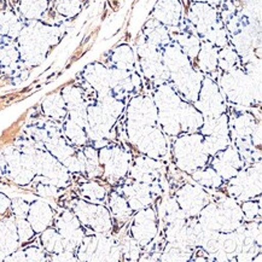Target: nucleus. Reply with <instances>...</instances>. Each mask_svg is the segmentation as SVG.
<instances>
[{"instance_id":"f257e3e1","label":"nucleus","mask_w":262,"mask_h":262,"mask_svg":"<svg viewBox=\"0 0 262 262\" xmlns=\"http://www.w3.org/2000/svg\"><path fill=\"white\" fill-rule=\"evenodd\" d=\"M163 63L169 74L168 83L186 102H196L203 75L191 63V59L173 41L161 49Z\"/></svg>"},{"instance_id":"f03ea898","label":"nucleus","mask_w":262,"mask_h":262,"mask_svg":"<svg viewBox=\"0 0 262 262\" xmlns=\"http://www.w3.org/2000/svg\"><path fill=\"white\" fill-rule=\"evenodd\" d=\"M59 39L60 29L57 27L40 21H29L23 26L17 38L19 57L27 64L38 66Z\"/></svg>"},{"instance_id":"7ed1b4c3","label":"nucleus","mask_w":262,"mask_h":262,"mask_svg":"<svg viewBox=\"0 0 262 262\" xmlns=\"http://www.w3.org/2000/svg\"><path fill=\"white\" fill-rule=\"evenodd\" d=\"M228 102L242 107H249L260 102L261 85L256 83L241 66L223 73L217 83Z\"/></svg>"},{"instance_id":"20e7f679","label":"nucleus","mask_w":262,"mask_h":262,"mask_svg":"<svg viewBox=\"0 0 262 262\" xmlns=\"http://www.w3.org/2000/svg\"><path fill=\"white\" fill-rule=\"evenodd\" d=\"M152 99L157 109L159 127L162 132L169 137L181 134L179 117L185 99L168 82L157 85Z\"/></svg>"},{"instance_id":"39448f33","label":"nucleus","mask_w":262,"mask_h":262,"mask_svg":"<svg viewBox=\"0 0 262 262\" xmlns=\"http://www.w3.org/2000/svg\"><path fill=\"white\" fill-rule=\"evenodd\" d=\"M198 223L208 230L216 232H232L243 223L241 207L234 200H223L217 203L207 204L198 214Z\"/></svg>"},{"instance_id":"423d86ee","label":"nucleus","mask_w":262,"mask_h":262,"mask_svg":"<svg viewBox=\"0 0 262 262\" xmlns=\"http://www.w3.org/2000/svg\"><path fill=\"white\" fill-rule=\"evenodd\" d=\"M178 167L187 173L202 169L209 162V155L203 146L201 133H181L178 136L173 147Z\"/></svg>"},{"instance_id":"0eeeda50","label":"nucleus","mask_w":262,"mask_h":262,"mask_svg":"<svg viewBox=\"0 0 262 262\" xmlns=\"http://www.w3.org/2000/svg\"><path fill=\"white\" fill-rule=\"evenodd\" d=\"M127 133L130 143L136 140L146 130L159 126L157 109L154 99L149 96L138 95L129 100L127 106Z\"/></svg>"},{"instance_id":"6e6552de","label":"nucleus","mask_w":262,"mask_h":262,"mask_svg":"<svg viewBox=\"0 0 262 262\" xmlns=\"http://www.w3.org/2000/svg\"><path fill=\"white\" fill-rule=\"evenodd\" d=\"M35 146L32 144H23L17 147H8L4 151V159L6 164V172L10 179L18 185H28L32 183L36 176L35 162L33 157V151Z\"/></svg>"},{"instance_id":"1a4fd4ad","label":"nucleus","mask_w":262,"mask_h":262,"mask_svg":"<svg viewBox=\"0 0 262 262\" xmlns=\"http://www.w3.org/2000/svg\"><path fill=\"white\" fill-rule=\"evenodd\" d=\"M75 254L80 261L122 260L119 241L102 233L83 237Z\"/></svg>"},{"instance_id":"9d476101","label":"nucleus","mask_w":262,"mask_h":262,"mask_svg":"<svg viewBox=\"0 0 262 262\" xmlns=\"http://www.w3.org/2000/svg\"><path fill=\"white\" fill-rule=\"evenodd\" d=\"M203 136V146L210 157L230 146L231 136L226 113L216 117H204L203 125L198 130Z\"/></svg>"},{"instance_id":"9b49d317","label":"nucleus","mask_w":262,"mask_h":262,"mask_svg":"<svg viewBox=\"0 0 262 262\" xmlns=\"http://www.w3.org/2000/svg\"><path fill=\"white\" fill-rule=\"evenodd\" d=\"M139 68L143 75L147 80H151L157 85L168 82L169 74L163 63L162 52L160 49L155 48L151 43L146 42L143 38L139 39L137 43V55Z\"/></svg>"},{"instance_id":"f8f14e48","label":"nucleus","mask_w":262,"mask_h":262,"mask_svg":"<svg viewBox=\"0 0 262 262\" xmlns=\"http://www.w3.org/2000/svg\"><path fill=\"white\" fill-rule=\"evenodd\" d=\"M73 211L80 223L91 228L93 232L107 234L112 231V214L102 204L76 201L73 204Z\"/></svg>"},{"instance_id":"ddd939ff","label":"nucleus","mask_w":262,"mask_h":262,"mask_svg":"<svg viewBox=\"0 0 262 262\" xmlns=\"http://www.w3.org/2000/svg\"><path fill=\"white\" fill-rule=\"evenodd\" d=\"M227 192L233 200L248 201L261 193V163H254L248 169H241L230 179Z\"/></svg>"},{"instance_id":"4468645a","label":"nucleus","mask_w":262,"mask_h":262,"mask_svg":"<svg viewBox=\"0 0 262 262\" xmlns=\"http://www.w3.org/2000/svg\"><path fill=\"white\" fill-rule=\"evenodd\" d=\"M193 105L204 117H216L226 113V99L217 82L210 76H203L200 93Z\"/></svg>"},{"instance_id":"2eb2a0df","label":"nucleus","mask_w":262,"mask_h":262,"mask_svg":"<svg viewBox=\"0 0 262 262\" xmlns=\"http://www.w3.org/2000/svg\"><path fill=\"white\" fill-rule=\"evenodd\" d=\"M98 156L104 177L110 181L119 180L128 173L132 155L122 147L105 145L98 151Z\"/></svg>"},{"instance_id":"dca6fc26","label":"nucleus","mask_w":262,"mask_h":262,"mask_svg":"<svg viewBox=\"0 0 262 262\" xmlns=\"http://www.w3.org/2000/svg\"><path fill=\"white\" fill-rule=\"evenodd\" d=\"M36 176H41L55 186H63L69 181V170L48 150L35 147L33 151Z\"/></svg>"},{"instance_id":"f3484780","label":"nucleus","mask_w":262,"mask_h":262,"mask_svg":"<svg viewBox=\"0 0 262 262\" xmlns=\"http://www.w3.org/2000/svg\"><path fill=\"white\" fill-rule=\"evenodd\" d=\"M186 17L190 25L196 30L194 33L200 38H202L206 33L214 29L215 27L223 25L217 9L213 5L204 4V3L191 2L186 11Z\"/></svg>"},{"instance_id":"a211bd4d","label":"nucleus","mask_w":262,"mask_h":262,"mask_svg":"<svg viewBox=\"0 0 262 262\" xmlns=\"http://www.w3.org/2000/svg\"><path fill=\"white\" fill-rule=\"evenodd\" d=\"M116 121L115 117L109 115L98 103L91 104L87 106V136L95 142H103L112 136Z\"/></svg>"},{"instance_id":"6ab92c4d","label":"nucleus","mask_w":262,"mask_h":262,"mask_svg":"<svg viewBox=\"0 0 262 262\" xmlns=\"http://www.w3.org/2000/svg\"><path fill=\"white\" fill-rule=\"evenodd\" d=\"M157 231H159V227H157L155 210L149 207L138 210L130 225V237L140 247H146L156 237Z\"/></svg>"},{"instance_id":"aec40b11","label":"nucleus","mask_w":262,"mask_h":262,"mask_svg":"<svg viewBox=\"0 0 262 262\" xmlns=\"http://www.w3.org/2000/svg\"><path fill=\"white\" fill-rule=\"evenodd\" d=\"M56 230L62 237L64 243V249L67 251L75 253L78 247L81 243L82 238L85 237L83 230L75 214L70 211H63L56 219Z\"/></svg>"},{"instance_id":"412c9836","label":"nucleus","mask_w":262,"mask_h":262,"mask_svg":"<svg viewBox=\"0 0 262 262\" xmlns=\"http://www.w3.org/2000/svg\"><path fill=\"white\" fill-rule=\"evenodd\" d=\"M176 200L187 217H196L209 202L207 192L196 185H185L177 192Z\"/></svg>"},{"instance_id":"4be33fe9","label":"nucleus","mask_w":262,"mask_h":262,"mask_svg":"<svg viewBox=\"0 0 262 262\" xmlns=\"http://www.w3.org/2000/svg\"><path fill=\"white\" fill-rule=\"evenodd\" d=\"M143 155L160 160L168 154V142L166 134L159 126L152 127L142 134L134 143Z\"/></svg>"},{"instance_id":"5701e85b","label":"nucleus","mask_w":262,"mask_h":262,"mask_svg":"<svg viewBox=\"0 0 262 262\" xmlns=\"http://www.w3.org/2000/svg\"><path fill=\"white\" fill-rule=\"evenodd\" d=\"M110 93L116 98L122 99L142 86V81L138 74L128 70L109 68Z\"/></svg>"},{"instance_id":"b1692460","label":"nucleus","mask_w":262,"mask_h":262,"mask_svg":"<svg viewBox=\"0 0 262 262\" xmlns=\"http://www.w3.org/2000/svg\"><path fill=\"white\" fill-rule=\"evenodd\" d=\"M214 156L211 168L223 178V180H230L231 178L237 176V173L243 168L244 161L232 146L226 147Z\"/></svg>"},{"instance_id":"393cba45","label":"nucleus","mask_w":262,"mask_h":262,"mask_svg":"<svg viewBox=\"0 0 262 262\" xmlns=\"http://www.w3.org/2000/svg\"><path fill=\"white\" fill-rule=\"evenodd\" d=\"M60 95L64 100L67 110H68V117L70 120L75 121L76 123L85 127L87 125V103L83 98L82 91L79 87L68 86L62 90Z\"/></svg>"},{"instance_id":"a878e982","label":"nucleus","mask_w":262,"mask_h":262,"mask_svg":"<svg viewBox=\"0 0 262 262\" xmlns=\"http://www.w3.org/2000/svg\"><path fill=\"white\" fill-rule=\"evenodd\" d=\"M183 4L180 0H157L151 17L167 28H177L183 18Z\"/></svg>"},{"instance_id":"bb28decb","label":"nucleus","mask_w":262,"mask_h":262,"mask_svg":"<svg viewBox=\"0 0 262 262\" xmlns=\"http://www.w3.org/2000/svg\"><path fill=\"white\" fill-rule=\"evenodd\" d=\"M161 168H162V164L160 163L159 160L144 155L138 157L134 163L130 164L128 173L134 181L151 185L160 177Z\"/></svg>"},{"instance_id":"cd10ccee","label":"nucleus","mask_w":262,"mask_h":262,"mask_svg":"<svg viewBox=\"0 0 262 262\" xmlns=\"http://www.w3.org/2000/svg\"><path fill=\"white\" fill-rule=\"evenodd\" d=\"M122 196L127 200L130 209L138 211L149 207L152 202V189L149 184L134 181L123 186Z\"/></svg>"},{"instance_id":"c85d7f7f","label":"nucleus","mask_w":262,"mask_h":262,"mask_svg":"<svg viewBox=\"0 0 262 262\" xmlns=\"http://www.w3.org/2000/svg\"><path fill=\"white\" fill-rule=\"evenodd\" d=\"M82 76L85 81L96 91L97 96L103 97L110 93L109 68L98 62L91 63L83 69Z\"/></svg>"},{"instance_id":"c756f323","label":"nucleus","mask_w":262,"mask_h":262,"mask_svg":"<svg viewBox=\"0 0 262 262\" xmlns=\"http://www.w3.org/2000/svg\"><path fill=\"white\" fill-rule=\"evenodd\" d=\"M260 125L256 117L250 113H242L233 116L232 119L228 117V126H230V136L232 140H250L254 130Z\"/></svg>"},{"instance_id":"7c9ffc66","label":"nucleus","mask_w":262,"mask_h":262,"mask_svg":"<svg viewBox=\"0 0 262 262\" xmlns=\"http://www.w3.org/2000/svg\"><path fill=\"white\" fill-rule=\"evenodd\" d=\"M53 217H55V214H53L51 206L43 201H35L29 206L27 220L29 221L34 233H41L43 230L50 227Z\"/></svg>"},{"instance_id":"2f4dec72","label":"nucleus","mask_w":262,"mask_h":262,"mask_svg":"<svg viewBox=\"0 0 262 262\" xmlns=\"http://www.w3.org/2000/svg\"><path fill=\"white\" fill-rule=\"evenodd\" d=\"M19 244L15 220L0 221V260H5L9 255L17 250Z\"/></svg>"},{"instance_id":"473e14b6","label":"nucleus","mask_w":262,"mask_h":262,"mask_svg":"<svg viewBox=\"0 0 262 262\" xmlns=\"http://www.w3.org/2000/svg\"><path fill=\"white\" fill-rule=\"evenodd\" d=\"M142 38L146 42L151 43V45L160 50L168 45L169 42H172L170 32L168 30L167 27L152 17L147 19L145 25H144Z\"/></svg>"},{"instance_id":"72a5a7b5","label":"nucleus","mask_w":262,"mask_h":262,"mask_svg":"<svg viewBox=\"0 0 262 262\" xmlns=\"http://www.w3.org/2000/svg\"><path fill=\"white\" fill-rule=\"evenodd\" d=\"M217 51L219 49L215 48L213 43L202 39L200 51L194 58L198 72L209 75L217 69Z\"/></svg>"},{"instance_id":"f704fd0d","label":"nucleus","mask_w":262,"mask_h":262,"mask_svg":"<svg viewBox=\"0 0 262 262\" xmlns=\"http://www.w3.org/2000/svg\"><path fill=\"white\" fill-rule=\"evenodd\" d=\"M170 39L174 43L179 46V49L192 60L196 58L201 48L202 39L194 33L181 30V32H170Z\"/></svg>"},{"instance_id":"c9c22d12","label":"nucleus","mask_w":262,"mask_h":262,"mask_svg":"<svg viewBox=\"0 0 262 262\" xmlns=\"http://www.w3.org/2000/svg\"><path fill=\"white\" fill-rule=\"evenodd\" d=\"M110 63H112L113 68L134 72L137 64L136 53L129 45L122 43L113 50L112 56H110Z\"/></svg>"},{"instance_id":"e433bc0d","label":"nucleus","mask_w":262,"mask_h":262,"mask_svg":"<svg viewBox=\"0 0 262 262\" xmlns=\"http://www.w3.org/2000/svg\"><path fill=\"white\" fill-rule=\"evenodd\" d=\"M41 109L43 115L52 121H64L68 117V110L60 93H52L45 98Z\"/></svg>"},{"instance_id":"4c0bfd02","label":"nucleus","mask_w":262,"mask_h":262,"mask_svg":"<svg viewBox=\"0 0 262 262\" xmlns=\"http://www.w3.org/2000/svg\"><path fill=\"white\" fill-rule=\"evenodd\" d=\"M17 15L11 11H0V35L9 39H17L23 28Z\"/></svg>"},{"instance_id":"58836bf2","label":"nucleus","mask_w":262,"mask_h":262,"mask_svg":"<svg viewBox=\"0 0 262 262\" xmlns=\"http://www.w3.org/2000/svg\"><path fill=\"white\" fill-rule=\"evenodd\" d=\"M62 133L63 137L67 139V142L75 146H85L87 140H89V136H87L85 127L76 123L75 121L70 120L69 117L64 120Z\"/></svg>"},{"instance_id":"ea45409f","label":"nucleus","mask_w":262,"mask_h":262,"mask_svg":"<svg viewBox=\"0 0 262 262\" xmlns=\"http://www.w3.org/2000/svg\"><path fill=\"white\" fill-rule=\"evenodd\" d=\"M109 211L110 214L115 217L116 220L121 221V223H125V221L129 220L130 216H132L133 210L130 209L128 206V202L122 194L113 192L109 196Z\"/></svg>"},{"instance_id":"a19ab883","label":"nucleus","mask_w":262,"mask_h":262,"mask_svg":"<svg viewBox=\"0 0 262 262\" xmlns=\"http://www.w3.org/2000/svg\"><path fill=\"white\" fill-rule=\"evenodd\" d=\"M48 9V0H19V12L28 21H39Z\"/></svg>"},{"instance_id":"79ce46f5","label":"nucleus","mask_w":262,"mask_h":262,"mask_svg":"<svg viewBox=\"0 0 262 262\" xmlns=\"http://www.w3.org/2000/svg\"><path fill=\"white\" fill-rule=\"evenodd\" d=\"M41 244L43 249L48 254L56 255L64 251V243H63L62 237L58 233L56 228L48 227L41 232V237H40Z\"/></svg>"},{"instance_id":"37998d69","label":"nucleus","mask_w":262,"mask_h":262,"mask_svg":"<svg viewBox=\"0 0 262 262\" xmlns=\"http://www.w3.org/2000/svg\"><path fill=\"white\" fill-rule=\"evenodd\" d=\"M192 247L180 243H167L160 260L162 261H189L192 256Z\"/></svg>"},{"instance_id":"c03bdc74","label":"nucleus","mask_w":262,"mask_h":262,"mask_svg":"<svg viewBox=\"0 0 262 262\" xmlns=\"http://www.w3.org/2000/svg\"><path fill=\"white\" fill-rule=\"evenodd\" d=\"M82 160L87 176L91 178L102 176L103 167L99 162L98 151H97L95 147L85 146V149L82 150Z\"/></svg>"},{"instance_id":"a18cd8bd","label":"nucleus","mask_w":262,"mask_h":262,"mask_svg":"<svg viewBox=\"0 0 262 262\" xmlns=\"http://www.w3.org/2000/svg\"><path fill=\"white\" fill-rule=\"evenodd\" d=\"M239 60L241 58L237 51L230 43L225 48L219 49V51H217V68L223 73L239 66Z\"/></svg>"},{"instance_id":"49530a36","label":"nucleus","mask_w":262,"mask_h":262,"mask_svg":"<svg viewBox=\"0 0 262 262\" xmlns=\"http://www.w3.org/2000/svg\"><path fill=\"white\" fill-rule=\"evenodd\" d=\"M193 180L201 186L209 187V189H214V187H220L223 185L224 180L219 174H217L213 168H202V169L194 170L192 174Z\"/></svg>"},{"instance_id":"de8ad7c7","label":"nucleus","mask_w":262,"mask_h":262,"mask_svg":"<svg viewBox=\"0 0 262 262\" xmlns=\"http://www.w3.org/2000/svg\"><path fill=\"white\" fill-rule=\"evenodd\" d=\"M21 60L17 46L12 43L0 45V68L13 69Z\"/></svg>"},{"instance_id":"09e8293b","label":"nucleus","mask_w":262,"mask_h":262,"mask_svg":"<svg viewBox=\"0 0 262 262\" xmlns=\"http://www.w3.org/2000/svg\"><path fill=\"white\" fill-rule=\"evenodd\" d=\"M97 103H98L109 115L115 117L116 120H119V117L122 115L123 110H125V103H123V100L116 98L115 96L112 95V93H107L105 96L99 97V98L97 99Z\"/></svg>"},{"instance_id":"8fccbe9b","label":"nucleus","mask_w":262,"mask_h":262,"mask_svg":"<svg viewBox=\"0 0 262 262\" xmlns=\"http://www.w3.org/2000/svg\"><path fill=\"white\" fill-rule=\"evenodd\" d=\"M161 213H162L164 223L168 225L176 223L178 220L187 219V216L184 214V211L181 210V208L179 207V204H178L176 198H167L163 202Z\"/></svg>"},{"instance_id":"3c124183","label":"nucleus","mask_w":262,"mask_h":262,"mask_svg":"<svg viewBox=\"0 0 262 262\" xmlns=\"http://www.w3.org/2000/svg\"><path fill=\"white\" fill-rule=\"evenodd\" d=\"M80 193L83 198L93 203H102L106 198V190L97 183H87L80 187Z\"/></svg>"},{"instance_id":"603ef678","label":"nucleus","mask_w":262,"mask_h":262,"mask_svg":"<svg viewBox=\"0 0 262 262\" xmlns=\"http://www.w3.org/2000/svg\"><path fill=\"white\" fill-rule=\"evenodd\" d=\"M201 39L207 40V41L213 43L215 48L217 49L225 48V46H227L228 43H230V36H228V33L226 28H225L224 23L223 25L215 27L214 29L209 30V32L206 33Z\"/></svg>"},{"instance_id":"864d4df0","label":"nucleus","mask_w":262,"mask_h":262,"mask_svg":"<svg viewBox=\"0 0 262 262\" xmlns=\"http://www.w3.org/2000/svg\"><path fill=\"white\" fill-rule=\"evenodd\" d=\"M119 245L123 260H139L140 258V245L130 236H126L119 241Z\"/></svg>"},{"instance_id":"5fc2aeb1","label":"nucleus","mask_w":262,"mask_h":262,"mask_svg":"<svg viewBox=\"0 0 262 262\" xmlns=\"http://www.w3.org/2000/svg\"><path fill=\"white\" fill-rule=\"evenodd\" d=\"M57 12L67 18L75 17L82 9L81 0H58L56 5Z\"/></svg>"},{"instance_id":"6e6d98bb","label":"nucleus","mask_w":262,"mask_h":262,"mask_svg":"<svg viewBox=\"0 0 262 262\" xmlns=\"http://www.w3.org/2000/svg\"><path fill=\"white\" fill-rule=\"evenodd\" d=\"M16 230H17V236L19 243H26L30 238L34 236V231H33L32 226H30L29 221L27 217H17L15 221Z\"/></svg>"},{"instance_id":"4d7b16f0","label":"nucleus","mask_w":262,"mask_h":262,"mask_svg":"<svg viewBox=\"0 0 262 262\" xmlns=\"http://www.w3.org/2000/svg\"><path fill=\"white\" fill-rule=\"evenodd\" d=\"M242 213H243L244 219L249 220V221H255L256 217L260 216V203L257 202H253V201H244V203L242 204L241 207Z\"/></svg>"},{"instance_id":"13d9d810","label":"nucleus","mask_w":262,"mask_h":262,"mask_svg":"<svg viewBox=\"0 0 262 262\" xmlns=\"http://www.w3.org/2000/svg\"><path fill=\"white\" fill-rule=\"evenodd\" d=\"M29 206L30 204L27 202V201L23 200V198L16 197L11 201V209L15 214L16 217H27L28 215V210H29Z\"/></svg>"},{"instance_id":"bf43d9fd","label":"nucleus","mask_w":262,"mask_h":262,"mask_svg":"<svg viewBox=\"0 0 262 262\" xmlns=\"http://www.w3.org/2000/svg\"><path fill=\"white\" fill-rule=\"evenodd\" d=\"M26 256V261H45L48 260L46 253H43V250L40 249L38 247H29L27 249L23 250Z\"/></svg>"},{"instance_id":"052dcab7","label":"nucleus","mask_w":262,"mask_h":262,"mask_svg":"<svg viewBox=\"0 0 262 262\" xmlns=\"http://www.w3.org/2000/svg\"><path fill=\"white\" fill-rule=\"evenodd\" d=\"M38 192L41 194V196H56L57 193V186L52 184H40L38 187Z\"/></svg>"},{"instance_id":"680f3d73","label":"nucleus","mask_w":262,"mask_h":262,"mask_svg":"<svg viewBox=\"0 0 262 262\" xmlns=\"http://www.w3.org/2000/svg\"><path fill=\"white\" fill-rule=\"evenodd\" d=\"M11 207V200L5 193L0 192V215L5 214Z\"/></svg>"},{"instance_id":"e2e57ef3","label":"nucleus","mask_w":262,"mask_h":262,"mask_svg":"<svg viewBox=\"0 0 262 262\" xmlns=\"http://www.w3.org/2000/svg\"><path fill=\"white\" fill-rule=\"evenodd\" d=\"M191 2L193 3H204V4H209V5H213L216 8L217 5H220L221 3L225 2V0H191Z\"/></svg>"},{"instance_id":"0e129e2a","label":"nucleus","mask_w":262,"mask_h":262,"mask_svg":"<svg viewBox=\"0 0 262 262\" xmlns=\"http://www.w3.org/2000/svg\"><path fill=\"white\" fill-rule=\"evenodd\" d=\"M5 169H6V164H5L4 154L0 152V177L5 173Z\"/></svg>"},{"instance_id":"69168bd1","label":"nucleus","mask_w":262,"mask_h":262,"mask_svg":"<svg viewBox=\"0 0 262 262\" xmlns=\"http://www.w3.org/2000/svg\"><path fill=\"white\" fill-rule=\"evenodd\" d=\"M241 4L249 5V4H256V3H261V0H238Z\"/></svg>"}]
</instances>
